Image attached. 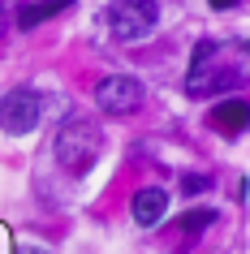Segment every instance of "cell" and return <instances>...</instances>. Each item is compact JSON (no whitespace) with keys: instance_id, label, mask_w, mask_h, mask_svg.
Masks as SVG:
<instances>
[{"instance_id":"cell-3","label":"cell","mask_w":250,"mask_h":254,"mask_svg":"<svg viewBox=\"0 0 250 254\" xmlns=\"http://www.w3.org/2000/svg\"><path fill=\"white\" fill-rule=\"evenodd\" d=\"M43 121V95L30 91V86H17V91H9L4 99H0V129L4 134H30L35 125Z\"/></svg>"},{"instance_id":"cell-2","label":"cell","mask_w":250,"mask_h":254,"mask_svg":"<svg viewBox=\"0 0 250 254\" xmlns=\"http://www.w3.org/2000/svg\"><path fill=\"white\" fill-rule=\"evenodd\" d=\"M160 22V9L156 0H112L108 4V30L112 39L121 43H134V39H147Z\"/></svg>"},{"instance_id":"cell-9","label":"cell","mask_w":250,"mask_h":254,"mask_svg":"<svg viewBox=\"0 0 250 254\" xmlns=\"http://www.w3.org/2000/svg\"><path fill=\"white\" fill-rule=\"evenodd\" d=\"M207 186H211V181H207V177H198V173H194V177H185V181H181V190H185V194H203Z\"/></svg>"},{"instance_id":"cell-7","label":"cell","mask_w":250,"mask_h":254,"mask_svg":"<svg viewBox=\"0 0 250 254\" xmlns=\"http://www.w3.org/2000/svg\"><path fill=\"white\" fill-rule=\"evenodd\" d=\"M56 9H65V4H52V0H35V4H17V26H22V30L39 26V22H48V17H52Z\"/></svg>"},{"instance_id":"cell-10","label":"cell","mask_w":250,"mask_h":254,"mask_svg":"<svg viewBox=\"0 0 250 254\" xmlns=\"http://www.w3.org/2000/svg\"><path fill=\"white\" fill-rule=\"evenodd\" d=\"M9 13H17V0H0V22H4Z\"/></svg>"},{"instance_id":"cell-12","label":"cell","mask_w":250,"mask_h":254,"mask_svg":"<svg viewBox=\"0 0 250 254\" xmlns=\"http://www.w3.org/2000/svg\"><path fill=\"white\" fill-rule=\"evenodd\" d=\"M0 43H4V22H0Z\"/></svg>"},{"instance_id":"cell-1","label":"cell","mask_w":250,"mask_h":254,"mask_svg":"<svg viewBox=\"0 0 250 254\" xmlns=\"http://www.w3.org/2000/svg\"><path fill=\"white\" fill-rule=\"evenodd\" d=\"M104 151V134L91 117H69L56 134V160L65 173H86Z\"/></svg>"},{"instance_id":"cell-13","label":"cell","mask_w":250,"mask_h":254,"mask_svg":"<svg viewBox=\"0 0 250 254\" xmlns=\"http://www.w3.org/2000/svg\"><path fill=\"white\" fill-rule=\"evenodd\" d=\"M22 254H43V250H22Z\"/></svg>"},{"instance_id":"cell-8","label":"cell","mask_w":250,"mask_h":254,"mask_svg":"<svg viewBox=\"0 0 250 254\" xmlns=\"http://www.w3.org/2000/svg\"><path fill=\"white\" fill-rule=\"evenodd\" d=\"M211 220H216V211H185L181 215V228H185V233H203Z\"/></svg>"},{"instance_id":"cell-14","label":"cell","mask_w":250,"mask_h":254,"mask_svg":"<svg viewBox=\"0 0 250 254\" xmlns=\"http://www.w3.org/2000/svg\"><path fill=\"white\" fill-rule=\"evenodd\" d=\"M52 4H69V0H52Z\"/></svg>"},{"instance_id":"cell-5","label":"cell","mask_w":250,"mask_h":254,"mask_svg":"<svg viewBox=\"0 0 250 254\" xmlns=\"http://www.w3.org/2000/svg\"><path fill=\"white\" fill-rule=\"evenodd\" d=\"M130 211H134V224L138 228H156L160 220H164V211H168V194H164L160 186H147V190L134 194Z\"/></svg>"},{"instance_id":"cell-11","label":"cell","mask_w":250,"mask_h":254,"mask_svg":"<svg viewBox=\"0 0 250 254\" xmlns=\"http://www.w3.org/2000/svg\"><path fill=\"white\" fill-rule=\"evenodd\" d=\"M207 4H211V9H233L237 0H207Z\"/></svg>"},{"instance_id":"cell-4","label":"cell","mask_w":250,"mask_h":254,"mask_svg":"<svg viewBox=\"0 0 250 254\" xmlns=\"http://www.w3.org/2000/svg\"><path fill=\"white\" fill-rule=\"evenodd\" d=\"M143 82L130 78V73H108L99 86H95V104H99V112H108V117H130V112H138L143 108Z\"/></svg>"},{"instance_id":"cell-6","label":"cell","mask_w":250,"mask_h":254,"mask_svg":"<svg viewBox=\"0 0 250 254\" xmlns=\"http://www.w3.org/2000/svg\"><path fill=\"white\" fill-rule=\"evenodd\" d=\"M250 125V104L246 99H224V104L211 108V129H220V134H242Z\"/></svg>"}]
</instances>
